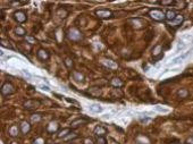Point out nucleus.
<instances>
[{"label": "nucleus", "mask_w": 193, "mask_h": 144, "mask_svg": "<svg viewBox=\"0 0 193 144\" xmlns=\"http://www.w3.org/2000/svg\"><path fill=\"white\" fill-rule=\"evenodd\" d=\"M149 16L153 19V21H157V22H162L166 19V15L165 13H162L159 9H151L149 11Z\"/></svg>", "instance_id": "1"}, {"label": "nucleus", "mask_w": 193, "mask_h": 144, "mask_svg": "<svg viewBox=\"0 0 193 144\" xmlns=\"http://www.w3.org/2000/svg\"><path fill=\"white\" fill-rule=\"evenodd\" d=\"M67 36H68V39L72 40V41H80V40L82 39L81 32H80L77 29H75V27H73V29H70L69 31H68Z\"/></svg>", "instance_id": "2"}, {"label": "nucleus", "mask_w": 193, "mask_h": 144, "mask_svg": "<svg viewBox=\"0 0 193 144\" xmlns=\"http://www.w3.org/2000/svg\"><path fill=\"white\" fill-rule=\"evenodd\" d=\"M15 92V88H14V85L9 82H6L2 86H1V93L3 95H10Z\"/></svg>", "instance_id": "3"}, {"label": "nucleus", "mask_w": 193, "mask_h": 144, "mask_svg": "<svg viewBox=\"0 0 193 144\" xmlns=\"http://www.w3.org/2000/svg\"><path fill=\"white\" fill-rule=\"evenodd\" d=\"M96 15L99 18L106 19V18H109L111 16V11L108 10V9H98L96 11Z\"/></svg>", "instance_id": "4"}, {"label": "nucleus", "mask_w": 193, "mask_h": 144, "mask_svg": "<svg viewBox=\"0 0 193 144\" xmlns=\"http://www.w3.org/2000/svg\"><path fill=\"white\" fill-rule=\"evenodd\" d=\"M14 16H15V19H16L18 23H24V22L26 21V18H27L26 13L23 11V10H17V11L14 14Z\"/></svg>", "instance_id": "5"}, {"label": "nucleus", "mask_w": 193, "mask_h": 144, "mask_svg": "<svg viewBox=\"0 0 193 144\" xmlns=\"http://www.w3.org/2000/svg\"><path fill=\"white\" fill-rule=\"evenodd\" d=\"M25 108L27 109H33V108H38L40 106V101L38 100H27L25 103H24Z\"/></svg>", "instance_id": "6"}, {"label": "nucleus", "mask_w": 193, "mask_h": 144, "mask_svg": "<svg viewBox=\"0 0 193 144\" xmlns=\"http://www.w3.org/2000/svg\"><path fill=\"white\" fill-rule=\"evenodd\" d=\"M94 134L98 137H103L107 134V129L103 126H96V128H94Z\"/></svg>", "instance_id": "7"}, {"label": "nucleus", "mask_w": 193, "mask_h": 144, "mask_svg": "<svg viewBox=\"0 0 193 144\" xmlns=\"http://www.w3.org/2000/svg\"><path fill=\"white\" fill-rule=\"evenodd\" d=\"M183 21H184V17H183L182 15H177L176 18L170 22V26H173V27H178V26L183 23Z\"/></svg>", "instance_id": "8"}, {"label": "nucleus", "mask_w": 193, "mask_h": 144, "mask_svg": "<svg viewBox=\"0 0 193 144\" xmlns=\"http://www.w3.org/2000/svg\"><path fill=\"white\" fill-rule=\"evenodd\" d=\"M189 54H190V51L186 52V54H184V55H182V56H178V57L174 58V59L168 64V66H174V65H176V64H178V62H182V60H184Z\"/></svg>", "instance_id": "9"}, {"label": "nucleus", "mask_w": 193, "mask_h": 144, "mask_svg": "<svg viewBox=\"0 0 193 144\" xmlns=\"http://www.w3.org/2000/svg\"><path fill=\"white\" fill-rule=\"evenodd\" d=\"M59 128V125L57 121H51L48 126H47V131L49 133H54V132H57V129Z\"/></svg>", "instance_id": "10"}, {"label": "nucleus", "mask_w": 193, "mask_h": 144, "mask_svg": "<svg viewBox=\"0 0 193 144\" xmlns=\"http://www.w3.org/2000/svg\"><path fill=\"white\" fill-rule=\"evenodd\" d=\"M36 55H38V58L41 59V60H47L49 58V52L47 50H44V49H40Z\"/></svg>", "instance_id": "11"}, {"label": "nucleus", "mask_w": 193, "mask_h": 144, "mask_svg": "<svg viewBox=\"0 0 193 144\" xmlns=\"http://www.w3.org/2000/svg\"><path fill=\"white\" fill-rule=\"evenodd\" d=\"M90 110H91L93 114H100V113L103 111V108H102L100 104H98V103H93V104L90 106Z\"/></svg>", "instance_id": "12"}, {"label": "nucleus", "mask_w": 193, "mask_h": 144, "mask_svg": "<svg viewBox=\"0 0 193 144\" xmlns=\"http://www.w3.org/2000/svg\"><path fill=\"white\" fill-rule=\"evenodd\" d=\"M165 15H166V19L167 21H169V22H172V21H174L175 18H176V13L174 11V10H167L166 13H165Z\"/></svg>", "instance_id": "13"}, {"label": "nucleus", "mask_w": 193, "mask_h": 144, "mask_svg": "<svg viewBox=\"0 0 193 144\" xmlns=\"http://www.w3.org/2000/svg\"><path fill=\"white\" fill-rule=\"evenodd\" d=\"M30 129H31V125H30L29 123L23 121V123L21 124V131H22V133H23V134L29 133V132H30Z\"/></svg>", "instance_id": "14"}, {"label": "nucleus", "mask_w": 193, "mask_h": 144, "mask_svg": "<svg viewBox=\"0 0 193 144\" xmlns=\"http://www.w3.org/2000/svg\"><path fill=\"white\" fill-rule=\"evenodd\" d=\"M103 64H105L107 67H109V68H117V67H118V65H117L115 61L110 60V59H105V60H103Z\"/></svg>", "instance_id": "15"}, {"label": "nucleus", "mask_w": 193, "mask_h": 144, "mask_svg": "<svg viewBox=\"0 0 193 144\" xmlns=\"http://www.w3.org/2000/svg\"><path fill=\"white\" fill-rule=\"evenodd\" d=\"M152 55H153V57H157V56L159 57L160 55H162V54H161V46L160 44H157V46L152 49Z\"/></svg>", "instance_id": "16"}, {"label": "nucleus", "mask_w": 193, "mask_h": 144, "mask_svg": "<svg viewBox=\"0 0 193 144\" xmlns=\"http://www.w3.org/2000/svg\"><path fill=\"white\" fill-rule=\"evenodd\" d=\"M111 85L115 87H121L122 85H123V82L119 80V78H117V77H114L113 80H111Z\"/></svg>", "instance_id": "17"}, {"label": "nucleus", "mask_w": 193, "mask_h": 144, "mask_svg": "<svg viewBox=\"0 0 193 144\" xmlns=\"http://www.w3.org/2000/svg\"><path fill=\"white\" fill-rule=\"evenodd\" d=\"M67 134H70V129H69V128H65V129H63V131H60L59 134H58V137L65 139V137L67 136Z\"/></svg>", "instance_id": "18"}, {"label": "nucleus", "mask_w": 193, "mask_h": 144, "mask_svg": "<svg viewBox=\"0 0 193 144\" xmlns=\"http://www.w3.org/2000/svg\"><path fill=\"white\" fill-rule=\"evenodd\" d=\"M84 123H85V120H83V119H76V120H74L70 125H72V127L76 128V127H78L80 125H83Z\"/></svg>", "instance_id": "19"}, {"label": "nucleus", "mask_w": 193, "mask_h": 144, "mask_svg": "<svg viewBox=\"0 0 193 144\" xmlns=\"http://www.w3.org/2000/svg\"><path fill=\"white\" fill-rule=\"evenodd\" d=\"M17 133H18V128H17L16 125H14V126H11V127L9 128V134H10L11 136H16Z\"/></svg>", "instance_id": "20"}, {"label": "nucleus", "mask_w": 193, "mask_h": 144, "mask_svg": "<svg viewBox=\"0 0 193 144\" xmlns=\"http://www.w3.org/2000/svg\"><path fill=\"white\" fill-rule=\"evenodd\" d=\"M73 76H74V80L78 81V82H82L83 81V75L81 73H77V72H74L73 73Z\"/></svg>", "instance_id": "21"}, {"label": "nucleus", "mask_w": 193, "mask_h": 144, "mask_svg": "<svg viewBox=\"0 0 193 144\" xmlns=\"http://www.w3.org/2000/svg\"><path fill=\"white\" fill-rule=\"evenodd\" d=\"M42 119V115L41 114H36V115H33L31 117V120H32L33 123H38V121H40Z\"/></svg>", "instance_id": "22"}, {"label": "nucleus", "mask_w": 193, "mask_h": 144, "mask_svg": "<svg viewBox=\"0 0 193 144\" xmlns=\"http://www.w3.org/2000/svg\"><path fill=\"white\" fill-rule=\"evenodd\" d=\"M15 33H16L17 35H21V36H22V35L25 34V29H23V27H21V26H18V27L15 29Z\"/></svg>", "instance_id": "23"}, {"label": "nucleus", "mask_w": 193, "mask_h": 144, "mask_svg": "<svg viewBox=\"0 0 193 144\" xmlns=\"http://www.w3.org/2000/svg\"><path fill=\"white\" fill-rule=\"evenodd\" d=\"M1 47L2 48H8V49H13V47L9 44V42L8 41H6V40H1Z\"/></svg>", "instance_id": "24"}, {"label": "nucleus", "mask_w": 193, "mask_h": 144, "mask_svg": "<svg viewBox=\"0 0 193 144\" xmlns=\"http://www.w3.org/2000/svg\"><path fill=\"white\" fill-rule=\"evenodd\" d=\"M155 109H156L157 111H159V113H162V114H167V113H169V109L161 108L160 106H156V107H155Z\"/></svg>", "instance_id": "25"}, {"label": "nucleus", "mask_w": 193, "mask_h": 144, "mask_svg": "<svg viewBox=\"0 0 193 144\" xmlns=\"http://www.w3.org/2000/svg\"><path fill=\"white\" fill-rule=\"evenodd\" d=\"M185 47H186V43H184L183 41H180V42H178V46H177V52H180V50L182 51Z\"/></svg>", "instance_id": "26"}, {"label": "nucleus", "mask_w": 193, "mask_h": 144, "mask_svg": "<svg viewBox=\"0 0 193 144\" xmlns=\"http://www.w3.org/2000/svg\"><path fill=\"white\" fill-rule=\"evenodd\" d=\"M178 96H181V98H185L186 95H188V91L186 90H184V88H182V90H180L178 91Z\"/></svg>", "instance_id": "27"}, {"label": "nucleus", "mask_w": 193, "mask_h": 144, "mask_svg": "<svg viewBox=\"0 0 193 144\" xmlns=\"http://www.w3.org/2000/svg\"><path fill=\"white\" fill-rule=\"evenodd\" d=\"M25 40H26L30 44H34V43H35V39L32 38L31 35H26V36H25Z\"/></svg>", "instance_id": "28"}, {"label": "nucleus", "mask_w": 193, "mask_h": 144, "mask_svg": "<svg viewBox=\"0 0 193 144\" xmlns=\"http://www.w3.org/2000/svg\"><path fill=\"white\" fill-rule=\"evenodd\" d=\"M159 3H161V5H167V6H169V5H174L175 3V1H173V0H162V1H160Z\"/></svg>", "instance_id": "29"}, {"label": "nucleus", "mask_w": 193, "mask_h": 144, "mask_svg": "<svg viewBox=\"0 0 193 144\" xmlns=\"http://www.w3.org/2000/svg\"><path fill=\"white\" fill-rule=\"evenodd\" d=\"M91 94H92V95H99V94H100V90L96 88V87H92V88H91Z\"/></svg>", "instance_id": "30"}, {"label": "nucleus", "mask_w": 193, "mask_h": 144, "mask_svg": "<svg viewBox=\"0 0 193 144\" xmlns=\"http://www.w3.org/2000/svg\"><path fill=\"white\" fill-rule=\"evenodd\" d=\"M65 65H66L68 68H72V67H73V61L67 58V59H65Z\"/></svg>", "instance_id": "31"}, {"label": "nucleus", "mask_w": 193, "mask_h": 144, "mask_svg": "<svg viewBox=\"0 0 193 144\" xmlns=\"http://www.w3.org/2000/svg\"><path fill=\"white\" fill-rule=\"evenodd\" d=\"M33 144H44V141L41 139V137H39V139H36V140H34V142Z\"/></svg>", "instance_id": "32"}, {"label": "nucleus", "mask_w": 193, "mask_h": 144, "mask_svg": "<svg viewBox=\"0 0 193 144\" xmlns=\"http://www.w3.org/2000/svg\"><path fill=\"white\" fill-rule=\"evenodd\" d=\"M98 144H107L105 137H98Z\"/></svg>", "instance_id": "33"}, {"label": "nucleus", "mask_w": 193, "mask_h": 144, "mask_svg": "<svg viewBox=\"0 0 193 144\" xmlns=\"http://www.w3.org/2000/svg\"><path fill=\"white\" fill-rule=\"evenodd\" d=\"M40 88H41L42 91H47V92H49V91H50L49 86H47V85H40Z\"/></svg>", "instance_id": "34"}, {"label": "nucleus", "mask_w": 193, "mask_h": 144, "mask_svg": "<svg viewBox=\"0 0 193 144\" xmlns=\"http://www.w3.org/2000/svg\"><path fill=\"white\" fill-rule=\"evenodd\" d=\"M66 101H68V102H70V103H75V104H78V102H77V101H75V100H70V99H68V98H66Z\"/></svg>", "instance_id": "35"}, {"label": "nucleus", "mask_w": 193, "mask_h": 144, "mask_svg": "<svg viewBox=\"0 0 193 144\" xmlns=\"http://www.w3.org/2000/svg\"><path fill=\"white\" fill-rule=\"evenodd\" d=\"M74 137H76V135L73 133V135H68V136H66V137H65V140H69V139H74Z\"/></svg>", "instance_id": "36"}, {"label": "nucleus", "mask_w": 193, "mask_h": 144, "mask_svg": "<svg viewBox=\"0 0 193 144\" xmlns=\"http://www.w3.org/2000/svg\"><path fill=\"white\" fill-rule=\"evenodd\" d=\"M188 143H189V144H193V136H190V137L188 139Z\"/></svg>", "instance_id": "37"}, {"label": "nucleus", "mask_w": 193, "mask_h": 144, "mask_svg": "<svg viewBox=\"0 0 193 144\" xmlns=\"http://www.w3.org/2000/svg\"><path fill=\"white\" fill-rule=\"evenodd\" d=\"M22 72H23V73H24V74H25V75H26V76H31V74H30V73H29V72H26V70H25V69H23V70H22Z\"/></svg>", "instance_id": "38"}, {"label": "nucleus", "mask_w": 193, "mask_h": 144, "mask_svg": "<svg viewBox=\"0 0 193 144\" xmlns=\"http://www.w3.org/2000/svg\"><path fill=\"white\" fill-rule=\"evenodd\" d=\"M85 142H86V143H85V144H93V143H92V141H91V140H86Z\"/></svg>", "instance_id": "39"}]
</instances>
